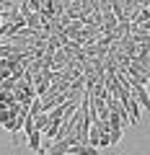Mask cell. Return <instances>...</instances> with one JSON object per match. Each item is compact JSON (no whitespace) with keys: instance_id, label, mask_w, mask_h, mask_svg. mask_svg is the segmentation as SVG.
Segmentation results:
<instances>
[{"instance_id":"obj_1","label":"cell","mask_w":150,"mask_h":155,"mask_svg":"<svg viewBox=\"0 0 150 155\" xmlns=\"http://www.w3.org/2000/svg\"><path fill=\"white\" fill-rule=\"evenodd\" d=\"M70 145H75V137H72V132L67 134L65 140H55V142L49 145V150H47V153H49V155H67Z\"/></svg>"},{"instance_id":"obj_2","label":"cell","mask_w":150,"mask_h":155,"mask_svg":"<svg viewBox=\"0 0 150 155\" xmlns=\"http://www.w3.org/2000/svg\"><path fill=\"white\" fill-rule=\"evenodd\" d=\"M129 91H132L135 101L140 104V109H148V111H150V93L145 91V85H137V83H132V85H129Z\"/></svg>"},{"instance_id":"obj_3","label":"cell","mask_w":150,"mask_h":155,"mask_svg":"<svg viewBox=\"0 0 150 155\" xmlns=\"http://www.w3.org/2000/svg\"><path fill=\"white\" fill-rule=\"evenodd\" d=\"M28 150H34V153H39V155H44V150H42V132L39 129H34L31 134H28Z\"/></svg>"},{"instance_id":"obj_4","label":"cell","mask_w":150,"mask_h":155,"mask_svg":"<svg viewBox=\"0 0 150 155\" xmlns=\"http://www.w3.org/2000/svg\"><path fill=\"white\" fill-rule=\"evenodd\" d=\"M67 155H98V147H91V145H70Z\"/></svg>"},{"instance_id":"obj_5","label":"cell","mask_w":150,"mask_h":155,"mask_svg":"<svg viewBox=\"0 0 150 155\" xmlns=\"http://www.w3.org/2000/svg\"><path fill=\"white\" fill-rule=\"evenodd\" d=\"M26 26L28 28H34V31H42V26H44V18L39 16V13H26Z\"/></svg>"},{"instance_id":"obj_6","label":"cell","mask_w":150,"mask_h":155,"mask_svg":"<svg viewBox=\"0 0 150 155\" xmlns=\"http://www.w3.org/2000/svg\"><path fill=\"white\" fill-rule=\"evenodd\" d=\"M47 127H49V114H47V111H42V114H36V116H34V129L44 132Z\"/></svg>"},{"instance_id":"obj_7","label":"cell","mask_w":150,"mask_h":155,"mask_svg":"<svg viewBox=\"0 0 150 155\" xmlns=\"http://www.w3.org/2000/svg\"><path fill=\"white\" fill-rule=\"evenodd\" d=\"M23 122H26V116H21V114H18L16 119H13V122L8 124V132H11L13 137H16V134H18V132H21V129H23Z\"/></svg>"},{"instance_id":"obj_8","label":"cell","mask_w":150,"mask_h":155,"mask_svg":"<svg viewBox=\"0 0 150 155\" xmlns=\"http://www.w3.org/2000/svg\"><path fill=\"white\" fill-rule=\"evenodd\" d=\"M98 140H101V129L96 127V124H91V129H88V145H91V147H98Z\"/></svg>"},{"instance_id":"obj_9","label":"cell","mask_w":150,"mask_h":155,"mask_svg":"<svg viewBox=\"0 0 150 155\" xmlns=\"http://www.w3.org/2000/svg\"><path fill=\"white\" fill-rule=\"evenodd\" d=\"M16 111H11V109H0V124H3V127H5L8 129V124H11L13 122V119H16Z\"/></svg>"},{"instance_id":"obj_10","label":"cell","mask_w":150,"mask_h":155,"mask_svg":"<svg viewBox=\"0 0 150 155\" xmlns=\"http://www.w3.org/2000/svg\"><path fill=\"white\" fill-rule=\"evenodd\" d=\"M106 122H109V129H124L127 127V124H124L117 114H111V111H109V119H106Z\"/></svg>"},{"instance_id":"obj_11","label":"cell","mask_w":150,"mask_h":155,"mask_svg":"<svg viewBox=\"0 0 150 155\" xmlns=\"http://www.w3.org/2000/svg\"><path fill=\"white\" fill-rule=\"evenodd\" d=\"M28 114L31 116H36V114H42V101H39V96L31 101V106H28Z\"/></svg>"},{"instance_id":"obj_12","label":"cell","mask_w":150,"mask_h":155,"mask_svg":"<svg viewBox=\"0 0 150 155\" xmlns=\"http://www.w3.org/2000/svg\"><path fill=\"white\" fill-rule=\"evenodd\" d=\"M109 137H111V145H117L122 140V129H109Z\"/></svg>"},{"instance_id":"obj_13","label":"cell","mask_w":150,"mask_h":155,"mask_svg":"<svg viewBox=\"0 0 150 155\" xmlns=\"http://www.w3.org/2000/svg\"><path fill=\"white\" fill-rule=\"evenodd\" d=\"M26 5L31 8L34 13H39V11H42V0H26Z\"/></svg>"}]
</instances>
